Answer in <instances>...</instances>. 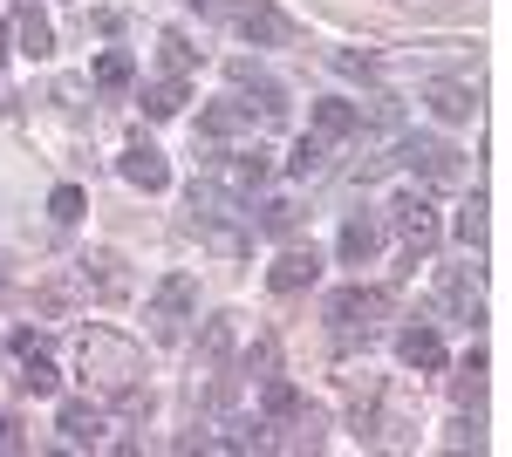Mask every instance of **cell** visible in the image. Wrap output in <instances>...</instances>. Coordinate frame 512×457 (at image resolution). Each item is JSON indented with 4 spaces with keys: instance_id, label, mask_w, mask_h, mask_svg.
Segmentation results:
<instances>
[{
    "instance_id": "6da1fadb",
    "label": "cell",
    "mask_w": 512,
    "mask_h": 457,
    "mask_svg": "<svg viewBox=\"0 0 512 457\" xmlns=\"http://www.w3.org/2000/svg\"><path fill=\"white\" fill-rule=\"evenodd\" d=\"M239 205H246V198H233V191H219V185H205V178L192 185V226H198V239H205L219 260L253 253V212H239Z\"/></svg>"
},
{
    "instance_id": "7a4b0ae2",
    "label": "cell",
    "mask_w": 512,
    "mask_h": 457,
    "mask_svg": "<svg viewBox=\"0 0 512 457\" xmlns=\"http://www.w3.org/2000/svg\"><path fill=\"white\" fill-rule=\"evenodd\" d=\"M82 376H96L110 396H130L137 382H144V355H137V342H123V335H110V328H82Z\"/></svg>"
},
{
    "instance_id": "3957f363",
    "label": "cell",
    "mask_w": 512,
    "mask_h": 457,
    "mask_svg": "<svg viewBox=\"0 0 512 457\" xmlns=\"http://www.w3.org/2000/svg\"><path fill=\"white\" fill-rule=\"evenodd\" d=\"M321 314H328V328L342 335V342H369L376 335V321L390 314V294H376V287H335L328 301H321Z\"/></svg>"
},
{
    "instance_id": "277c9868",
    "label": "cell",
    "mask_w": 512,
    "mask_h": 457,
    "mask_svg": "<svg viewBox=\"0 0 512 457\" xmlns=\"http://www.w3.org/2000/svg\"><path fill=\"white\" fill-rule=\"evenodd\" d=\"M274 178V164L260 144H239V151H205V185L233 191V198H253V191Z\"/></svg>"
},
{
    "instance_id": "5b68a950",
    "label": "cell",
    "mask_w": 512,
    "mask_h": 457,
    "mask_svg": "<svg viewBox=\"0 0 512 457\" xmlns=\"http://www.w3.org/2000/svg\"><path fill=\"white\" fill-rule=\"evenodd\" d=\"M383 219H390V232L403 239V260H410V267H417V260L437 246V205L424 198V191H396Z\"/></svg>"
},
{
    "instance_id": "8992f818",
    "label": "cell",
    "mask_w": 512,
    "mask_h": 457,
    "mask_svg": "<svg viewBox=\"0 0 512 457\" xmlns=\"http://www.w3.org/2000/svg\"><path fill=\"white\" fill-rule=\"evenodd\" d=\"M192 314H198V280H192V273H164L158 294H151V307H144L151 335H158V342H178Z\"/></svg>"
},
{
    "instance_id": "52a82bcc",
    "label": "cell",
    "mask_w": 512,
    "mask_h": 457,
    "mask_svg": "<svg viewBox=\"0 0 512 457\" xmlns=\"http://www.w3.org/2000/svg\"><path fill=\"white\" fill-rule=\"evenodd\" d=\"M396 164H410V171L431 178V185H458V178H465V157L451 151L444 137H396Z\"/></svg>"
},
{
    "instance_id": "ba28073f",
    "label": "cell",
    "mask_w": 512,
    "mask_h": 457,
    "mask_svg": "<svg viewBox=\"0 0 512 457\" xmlns=\"http://www.w3.org/2000/svg\"><path fill=\"white\" fill-rule=\"evenodd\" d=\"M437 307L451 314V321H478L485 314V294H478V267H437Z\"/></svg>"
},
{
    "instance_id": "9c48e42d",
    "label": "cell",
    "mask_w": 512,
    "mask_h": 457,
    "mask_svg": "<svg viewBox=\"0 0 512 457\" xmlns=\"http://www.w3.org/2000/svg\"><path fill=\"white\" fill-rule=\"evenodd\" d=\"M198 137L205 144H226V137H253V103L246 96H219L198 110Z\"/></svg>"
},
{
    "instance_id": "30bf717a",
    "label": "cell",
    "mask_w": 512,
    "mask_h": 457,
    "mask_svg": "<svg viewBox=\"0 0 512 457\" xmlns=\"http://www.w3.org/2000/svg\"><path fill=\"white\" fill-rule=\"evenodd\" d=\"M55 430H62V444H69V451H96V444H103V430H110V410L76 396V403H62Z\"/></svg>"
},
{
    "instance_id": "8fae6325",
    "label": "cell",
    "mask_w": 512,
    "mask_h": 457,
    "mask_svg": "<svg viewBox=\"0 0 512 457\" xmlns=\"http://www.w3.org/2000/svg\"><path fill=\"white\" fill-rule=\"evenodd\" d=\"M233 35L253 41V48H274V41H287V21L274 14V0H239L233 7Z\"/></svg>"
},
{
    "instance_id": "7c38bea8",
    "label": "cell",
    "mask_w": 512,
    "mask_h": 457,
    "mask_svg": "<svg viewBox=\"0 0 512 457\" xmlns=\"http://www.w3.org/2000/svg\"><path fill=\"white\" fill-rule=\"evenodd\" d=\"M315 280H321V253L315 246H287L274 267H267V287H274V294H301V287H315Z\"/></svg>"
},
{
    "instance_id": "4fadbf2b",
    "label": "cell",
    "mask_w": 512,
    "mask_h": 457,
    "mask_svg": "<svg viewBox=\"0 0 512 457\" xmlns=\"http://www.w3.org/2000/svg\"><path fill=\"white\" fill-rule=\"evenodd\" d=\"M424 103H431L444 123H472L478 116V89L458 82V76H437V82H424Z\"/></svg>"
},
{
    "instance_id": "5bb4252c",
    "label": "cell",
    "mask_w": 512,
    "mask_h": 457,
    "mask_svg": "<svg viewBox=\"0 0 512 457\" xmlns=\"http://www.w3.org/2000/svg\"><path fill=\"white\" fill-rule=\"evenodd\" d=\"M117 171H123L137 191H164V185H171V164H164L158 144H130V151L117 157Z\"/></svg>"
},
{
    "instance_id": "9a60e30c",
    "label": "cell",
    "mask_w": 512,
    "mask_h": 457,
    "mask_svg": "<svg viewBox=\"0 0 512 457\" xmlns=\"http://www.w3.org/2000/svg\"><path fill=\"white\" fill-rule=\"evenodd\" d=\"M308 123H315L321 144H342V137H355V130H362V110H355V103H342V96H328V103H315V116H308Z\"/></svg>"
},
{
    "instance_id": "2e32d148",
    "label": "cell",
    "mask_w": 512,
    "mask_h": 457,
    "mask_svg": "<svg viewBox=\"0 0 512 457\" xmlns=\"http://www.w3.org/2000/svg\"><path fill=\"white\" fill-rule=\"evenodd\" d=\"M396 355H403V369H444V342H437V328H403L396 335Z\"/></svg>"
},
{
    "instance_id": "e0dca14e",
    "label": "cell",
    "mask_w": 512,
    "mask_h": 457,
    "mask_svg": "<svg viewBox=\"0 0 512 457\" xmlns=\"http://www.w3.org/2000/svg\"><path fill=\"white\" fill-rule=\"evenodd\" d=\"M376 246H383V226H376V219H349L342 239H335V253H342L349 267H369V260H376Z\"/></svg>"
},
{
    "instance_id": "ac0fdd59",
    "label": "cell",
    "mask_w": 512,
    "mask_h": 457,
    "mask_svg": "<svg viewBox=\"0 0 512 457\" xmlns=\"http://www.w3.org/2000/svg\"><path fill=\"white\" fill-rule=\"evenodd\" d=\"M14 41H21L35 62L48 55V48H55V28H48V14H41L35 0H21V7H14Z\"/></svg>"
},
{
    "instance_id": "d6986e66",
    "label": "cell",
    "mask_w": 512,
    "mask_h": 457,
    "mask_svg": "<svg viewBox=\"0 0 512 457\" xmlns=\"http://www.w3.org/2000/svg\"><path fill=\"white\" fill-rule=\"evenodd\" d=\"M21 389H28V396H55V389H62V369H55V362H48V348H21Z\"/></svg>"
},
{
    "instance_id": "ffe728a7",
    "label": "cell",
    "mask_w": 512,
    "mask_h": 457,
    "mask_svg": "<svg viewBox=\"0 0 512 457\" xmlns=\"http://www.w3.org/2000/svg\"><path fill=\"white\" fill-rule=\"evenodd\" d=\"M260 410H267V423H294L301 417V389L287 376H260Z\"/></svg>"
},
{
    "instance_id": "44dd1931",
    "label": "cell",
    "mask_w": 512,
    "mask_h": 457,
    "mask_svg": "<svg viewBox=\"0 0 512 457\" xmlns=\"http://www.w3.org/2000/svg\"><path fill=\"white\" fill-rule=\"evenodd\" d=\"M89 76H96V89H110V96H117V89H130V82H137V62H130V48H103Z\"/></svg>"
},
{
    "instance_id": "7402d4cb",
    "label": "cell",
    "mask_w": 512,
    "mask_h": 457,
    "mask_svg": "<svg viewBox=\"0 0 512 457\" xmlns=\"http://www.w3.org/2000/svg\"><path fill=\"white\" fill-rule=\"evenodd\" d=\"M178 110H185V76H164L144 89V116L151 123H164V116H178Z\"/></svg>"
},
{
    "instance_id": "603a6c76",
    "label": "cell",
    "mask_w": 512,
    "mask_h": 457,
    "mask_svg": "<svg viewBox=\"0 0 512 457\" xmlns=\"http://www.w3.org/2000/svg\"><path fill=\"white\" fill-rule=\"evenodd\" d=\"M82 273H96V294H103V301H123V294H130V280H123V260H117V253L82 260Z\"/></svg>"
},
{
    "instance_id": "cb8c5ba5",
    "label": "cell",
    "mask_w": 512,
    "mask_h": 457,
    "mask_svg": "<svg viewBox=\"0 0 512 457\" xmlns=\"http://www.w3.org/2000/svg\"><path fill=\"white\" fill-rule=\"evenodd\" d=\"M158 55H164V69H171V76H192V69H198V48L178 35V28H164V35H158Z\"/></svg>"
},
{
    "instance_id": "d4e9b609",
    "label": "cell",
    "mask_w": 512,
    "mask_h": 457,
    "mask_svg": "<svg viewBox=\"0 0 512 457\" xmlns=\"http://www.w3.org/2000/svg\"><path fill=\"white\" fill-rule=\"evenodd\" d=\"M458 403H478L485 396V348H465V362H458Z\"/></svg>"
},
{
    "instance_id": "484cf974",
    "label": "cell",
    "mask_w": 512,
    "mask_h": 457,
    "mask_svg": "<svg viewBox=\"0 0 512 457\" xmlns=\"http://www.w3.org/2000/svg\"><path fill=\"white\" fill-rule=\"evenodd\" d=\"M226 348H233V321H205V342H198V369L212 376V369L226 362Z\"/></svg>"
},
{
    "instance_id": "4316f807",
    "label": "cell",
    "mask_w": 512,
    "mask_h": 457,
    "mask_svg": "<svg viewBox=\"0 0 512 457\" xmlns=\"http://www.w3.org/2000/svg\"><path fill=\"white\" fill-rule=\"evenodd\" d=\"M287 171H294V178H321V171H328V144H321V137H301L294 157H287Z\"/></svg>"
},
{
    "instance_id": "83f0119b",
    "label": "cell",
    "mask_w": 512,
    "mask_h": 457,
    "mask_svg": "<svg viewBox=\"0 0 512 457\" xmlns=\"http://www.w3.org/2000/svg\"><path fill=\"white\" fill-rule=\"evenodd\" d=\"M82 205H89V198H82V185H55V191H48V219H55V226H76Z\"/></svg>"
},
{
    "instance_id": "f1b7e54d",
    "label": "cell",
    "mask_w": 512,
    "mask_h": 457,
    "mask_svg": "<svg viewBox=\"0 0 512 457\" xmlns=\"http://www.w3.org/2000/svg\"><path fill=\"white\" fill-rule=\"evenodd\" d=\"M253 226H260V232H274V239H287V232L301 226V212H294V205H287V198H267V205H260V219H253Z\"/></svg>"
},
{
    "instance_id": "f546056e",
    "label": "cell",
    "mask_w": 512,
    "mask_h": 457,
    "mask_svg": "<svg viewBox=\"0 0 512 457\" xmlns=\"http://www.w3.org/2000/svg\"><path fill=\"white\" fill-rule=\"evenodd\" d=\"M458 246H465V253L485 246V198H472V205L458 212Z\"/></svg>"
},
{
    "instance_id": "4dcf8cb0",
    "label": "cell",
    "mask_w": 512,
    "mask_h": 457,
    "mask_svg": "<svg viewBox=\"0 0 512 457\" xmlns=\"http://www.w3.org/2000/svg\"><path fill=\"white\" fill-rule=\"evenodd\" d=\"M328 62H335L342 76H376V62H369V55H355V48H335Z\"/></svg>"
},
{
    "instance_id": "1f68e13d",
    "label": "cell",
    "mask_w": 512,
    "mask_h": 457,
    "mask_svg": "<svg viewBox=\"0 0 512 457\" xmlns=\"http://www.w3.org/2000/svg\"><path fill=\"white\" fill-rule=\"evenodd\" d=\"M28 451V437H21V423L14 417H0V457H21Z\"/></svg>"
},
{
    "instance_id": "d6a6232c",
    "label": "cell",
    "mask_w": 512,
    "mask_h": 457,
    "mask_svg": "<svg viewBox=\"0 0 512 457\" xmlns=\"http://www.w3.org/2000/svg\"><path fill=\"white\" fill-rule=\"evenodd\" d=\"M246 369H260V376H274V342H260L253 355H246Z\"/></svg>"
},
{
    "instance_id": "836d02e7",
    "label": "cell",
    "mask_w": 512,
    "mask_h": 457,
    "mask_svg": "<svg viewBox=\"0 0 512 457\" xmlns=\"http://www.w3.org/2000/svg\"><path fill=\"white\" fill-rule=\"evenodd\" d=\"M7 41H14V35H7V21H0V62H7Z\"/></svg>"
},
{
    "instance_id": "e575fe53",
    "label": "cell",
    "mask_w": 512,
    "mask_h": 457,
    "mask_svg": "<svg viewBox=\"0 0 512 457\" xmlns=\"http://www.w3.org/2000/svg\"><path fill=\"white\" fill-rule=\"evenodd\" d=\"M0 355H7V342H0Z\"/></svg>"
}]
</instances>
